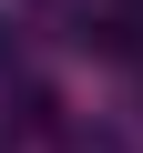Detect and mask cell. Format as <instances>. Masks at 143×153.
<instances>
[{
    "label": "cell",
    "instance_id": "2",
    "mask_svg": "<svg viewBox=\"0 0 143 153\" xmlns=\"http://www.w3.org/2000/svg\"><path fill=\"white\" fill-rule=\"evenodd\" d=\"M0 61H10V41H0Z\"/></svg>",
    "mask_w": 143,
    "mask_h": 153
},
{
    "label": "cell",
    "instance_id": "1",
    "mask_svg": "<svg viewBox=\"0 0 143 153\" xmlns=\"http://www.w3.org/2000/svg\"><path fill=\"white\" fill-rule=\"evenodd\" d=\"M72 153H123V143H112V133H102V143H92V133H72Z\"/></svg>",
    "mask_w": 143,
    "mask_h": 153
}]
</instances>
